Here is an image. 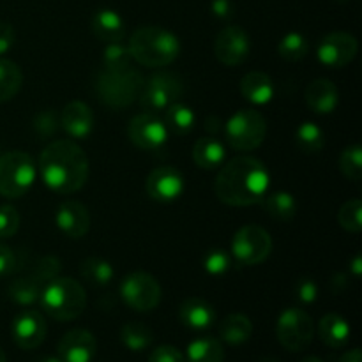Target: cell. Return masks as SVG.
Wrapping results in <instances>:
<instances>
[{
    "label": "cell",
    "instance_id": "1",
    "mask_svg": "<svg viewBox=\"0 0 362 362\" xmlns=\"http://www.w3.org/2000/svg\"><path fill=\"white\" fill-rule=\"evenodd\" d=\"M214 182L219 200L232 207H247L260 204L269 191L271 175L260 159L253 156H237L221 165Z\"/></svg>",
    "mask_w": 362,
    "mask_h": 362
},
{
    "label": "cell",
    "instance_id": "2",
    "mask_svg": "<svg viewBox=\"0 0 362 362\" xmlns=\"http://www.w3.org/2000/svg\"><path fill=\"white\" fill-rule=\"evenodd\" d=\"M37 172L46 187L59 194L76 193L88 179V159L73 140H55L39 156Z\"/></svg>",
    "mask_w": 362,
    "mask_h": 362
},
{
    "label": "cell",
    "instance_id": "3",
    "mask_svg": "<svg viewBox=\"0 0 362 362\" xmlns=\"http://www.w3.org/2000/svg\"><path fill=\"white\" fill-rule=\"evenodd\" d=\"M127 48L133 60L141 66L165 67L179 57L180 41L173 32L166 28L147 25L133 32Z\"/></svg>",
    "mask_w": 362,
    "mask_h": 362
},
{
    "label": "cell",
    "instance_id": "4",
    "mask_svg": "<svg viewBox=\"0 0 362 362\" xmlns=\"http://www.w3.org/2000/svg\"><path fill=\"white\" fill-rule=\"evenodd\" d=\"M42 311L57 322H73L87 308V293L80 281L69 276H57L46 283L39 297Z\"/></svg>",
    "mask_w": 362,
    "mask_h": 362
},
{
    "label": "cell",
    "instance_id": "5",
    "mask_svg": "<svg viewBox=\"0 0 362 362\" xmlns=\"http://www.w3.org/2000/svg\"><path fill=\"white\" fill-rule=\"evenodd\" d=\"M144 76L131 66L122 69H103L95 80V92L99 101L113 110L126 108L140 98L144 88Z\"/></svg>",
    "mask_w": 362,
    "mask_h": 362
},
{
    "label": "cell",
    "instance_id": "6",
    "mask_svg": "<svg viewBox=\"0 0 362 362\" xmlns=\"http://www.w3.org/2000/svg\"><path fill=\"white\" fill-rule=\"evenodd\" d=\"M223 129L230 147L239 152H250L260 147L262 141L265 140L267 120L258 110L240 108L226 120Z\"/></svg>",
    "mask_w": 362,
    "mask_h": 362
},
{
    "label": "cell",
    "instance_id": "7",
    "mask_svg": "<svg viewBox=\"0 0 362 362\" xmlns=\"http://www.w3.org/2000/svg\"><path fill=\"white\" fill-rule=\"evenodd\" d=\"M37 168L27 152L13 151L0 156V194L6 198H20L27 194L34 184Z\"/></svg>",
    "mask_w": 362,
    "mask_h": 362
},
{
    "label": "cell",
    "instance_id": "8",
    "mask_svg": "<svg viewBox=\"0 0 362 362\" xmlns=\"http://www.w3.org/2000/svg\"><path fill=\"white\" fill-rule=\"evenodd\" d=\"M272 251V237L264 226L246 225L237 230L230 244V255L240 267H251L267 260Z\"/></svg>",
    "mask_w": 362,
    "mask_h": 362
},
{
    "label": "cell",
    "instance_id": "9",
    "mask_svg": "<svg viewBox=\"0 0 362 362\" xmlns=\"http://www.w3.org/2000/svg\"><path fill=\"white\" fill-rule=\"evenodd\" d=\"M276 336L288 352H303L315 338L313 318L300 308H288L276 322Z\"/></svg>",
    "mask_w": 362,
    "mask_h": 362
},
{
    "label": "cell",
    "instance_id": "10",
    "mask_svg": "<svg viewBox=\"0 0 362 362\" xmlns=\"http://www.w3.org/2000/svg\"><path fill=\"white\" fill-rule=\"evenodd\" d=\"M184 94V85L179 76L172 73H156L144 83L140 105L147 113L165 112L170 105L179 101Z\"/></svg>",
    "mask_w": 362,
    "mask_h": 362
},
{
    "label": "cell",
    "instance_id": "11",
    "mask_svg": "<svg viewBox=\"0 0 362 362\" xmlns=\"http://www.w3.org/2000/svg\"><path fill=\"white\" fill-rule=\"evenodd\" d=\"M120 296L131 310L148 313L161 303V286L154 276L147 272H133L120 283Z\"/></svg>",
    "mask_w": 362,
    "mask_h": 362
},
{
    "label": "cell",
    "instance_id": "12",
    "mask_svg": "<svg viewBox=\"0 0 362 362\" xmlns=\"http://www.w3.org/2000/svg\"><path fill=\"white\" fill-rule=\"evenodd\" d=\"M357 49L359 42L356 35L349 32H331L318 42L317 59L329 69H341L356 59Z\"/></svg>",
    "mask_w": 362,
    "mask_h": 362
},
{
    "label": "cell",
    "instance_id": "13",
    "mask_svg": "<svg viewBox=\"0 0 362 362\" xmlns=\"http://www.w3.org/2000/svg\"><path fill=\"white\" fill-rule=\"evenodd\" d=\"M127 136L133 141V145H136L141 151L158 152L168 141V129L163 120L145 112L129 120Z\"/></svg>",
    "mask_w": 362,
    "mask_h": 362
},
{
    "label": "cell",
    "instance_id": "14",
    "mask_svg": "<svg viewBox=\"0 0 362 362\" xmlns=\"http://www.w3.org/2000/svg\"><path fill=\"white\" fill-rule=\"evenodd\" d=\"M216 57L225 66L233 67L243 64L250 57L251 39L247 32L239 25H228L216 35Z\"/></svg>",
    "mask_w": 362,
    "mask_h": 362
},
{
    "label": "cell",
    "instance_id": "15",
    "mask_svg": "<svg viewBox=\"0 0 362 362\" xmlns=\"http://www.w3.org/2000/svg\"><path fill=\"white\" fill-rule=\"evenodd\" d=\"M13 341L21 350H34L42 345L48 334V324L37 310H23L11 325Z\"/></svg>",
    "mask_w": 362,
    "mask_h": 362
},
{
    "label": "cell",
    "instance_id": "16",
    "mask_svg": "<svg viewBox=\"0 0 362 362\" xmlns=\"http://www.w3.org/2000/svg\"><path fill=\"white\" fill-rule=\"evenodd\" d=\"M147 194L156 202L170 204L184 193V175L173 166H158L147 177Z\"/></svg>",
    "mask_w": 362,
    "mask_h": 362
},
{
    "label": "cell",
    "instance_id": "17",
    "mask_svg": "<svg viewBox=\"0 0 362 362\" xmlns=\"http://www.w3.org/2000/svg\"><path fill=\"white\" fill-rule=\"evenodd\" d=\"M98 343L87 329H73L59 341V359L62 362H90L94 359Z\"/></svg>",
    "mask_w": 362,
    "mask_h": 362
},
{
    "label": "cell",
    "instance_id": "18",
    "mask_svg": "<svg viewBox=\"0 0 362 362\" xmlns=\"http://www.w3.org/2000/svg\"><path fill=\"white\" fill-rule=\"evenodd\" d=\"M55 223L66 237L81 239L90 230V212L80 202L67 200L57 209Z\"/></svg>",
    "mask_w": 362,
    "mask_h": 362
},
{
    "label": "cell",
    "instance_id": "19",
    "mask_svg": "<svg viewBox=\"0 0 362 362\" xmlns=\"http://www.w3.org/2000/svg\"><path fill=\"white\" fill-rule=\"evenodd\" d=\"M60 127L74 140H85L92 134L95 126V117L90 106L83 101H71L64 106L59 117Z\"/></svg>",
    "mask_w": 362,
    "mask_h": 362
},
{
    "label": "cell",
    "instance_id": "20",
    "mask_svg": "<svg viewBox=\"0 0 362 362\" xmlns=\"http://www.w3.org/2000/svg\"><path fill=\"white\" fill-rule=\"evenodd\" d=\"M304 99L310 106L311 112L320 113V115H329L338 108L339 90L329 78H315L310 81L304 90Z\"/></svg>",
    "mask_w": 362,
    "mask_h": 362
},
{
    "label": "cell",
    "instance_id": "21",
    "mask_svg": "<svg viewBox=\"0 0 362 362\" xmlns=\"http://www.w3.org/2000/svg\"><path fill=\"white\" fill-rule=\"evenodd\" d=\"M179 318L191 331H207L216 322V310L211 303L198 297L186 299L179 308Z\"/></svg>",
    "mask_w": 362,
    "mask_h": 362
},
{
    "label": "cell",
    "instance_id": "22",
    "mask_svg": "<svg viewBox=\"0 0 362 362\" xmlns=\"http://www.w3.org/2000/svg\"><path fill=\"white\" fill-rule=\"evenodd\" d=\"M90 28L95 37L103 42L122 41L126 35V25L122 16L113 9H99L92 14Z\"/></svg>",
    "mask_w": 362,
    "mask_h": 362
},
{
    "label": "cell",
    "instance_id": "23",
    "mask_svg": "<svg viewBox=\"0 0 362 362\" xmlns=\"http://www.w3.org/2000/svg\"><path fill=\"white\" fill-rule=\"evenodd\" d=\"M240 94L251 105H267L274 98V83L264 71H251L240 80Z\"/></svg>",
    "mask_w": 362,
    "mask_h": 362
},
{
    "label": "cell",
    "instance_id": "24",
    "mask_svg": "<svg viewBox=\"0 0 362 362\" xmlns=\"http://www.w3.org/2000/svg\"><path fill=\"white\" fill-rule=\"evenodd\" d=\"M318 336L329 349H343L350 339V325L339 315L327 313L318 324Z\"/></svg>",
    "mask_w": 362,
    "mask_h": 362
},
{
    "label": "cell",
    "instance_id": "25",
    "mask_svg": "<svg viewBox=\"0 0 362 362\" xmlns=\"http://www.w3.org/2000/svg\"><path fill=\"white\" fill-rule=\"evenodd\" d=\"M225 145L214 136H204L197 140L193 147V161L202 170H216L225 163Z\"/></svg>",
    "mask_w": 362,
    "mask_h": 362
},
{
    "label": "cell",
    "instance_id": "26",
    "mask_svg": "<svg viewBox=\"0 0 362 362\" xmlns=\"http://www.w3.org/2000/svg\"><path fill=\"white\" fill-rule=\"evenodd\" d=\"M262 205H264V211L276 221L288 223L296 218L297 202L293 194L288 193V191L279 189L272 191V193L267 191L265 197L262 198Z\"/></svg>",
    "mask_w": 362,
    "mask_h": 362
},
{
    "label": "cell",
    "instance_id": "27",
    "mask_svg": "<svg viewBox=\"0 0 362 362\" xmlns=\"http://www.w3.org/2000/svg\"><path fill=\"white\" fill-rule=\"evenodd\" d=\"M253 334V324L243 313H232L219 324V336L228 345H244Z\"/></svg>",
    "mask_w": 362,
    "mask_h": 362
},
{
    "label": "cell",
    "instance_id": "28",
    "mask_svg": "<svg viewBox=\"0 0 362 362\" xmlns=\"http://www.w3.org/2000/svg\"><path fill=\"white\" fill-rule=\"evenodd\" d=\"M42 288H45V285L32 272H28V274L20 276L14 281H11L7 293H9V299L13 303L20 304V306H32V304L39 303Z\"/></svg>",
    "mask_w": 362,
    "mask_h": 362
},
{
    "label": "cell",
    "instance_id": "29",
    "mask_svg": "<svg viewBox=\"0 0 362 362\" xmlns=\"http://www.w3.org/2000/svg\"><path fill=\"white\" fill-rule=\"evenodd\" d=\"M225 350L219 339L204 336L189 343L186 352V362H223Z\"/></svg>",
    "mask_w": 362,
    "mask_h": 362
},
{
    "label": "cell",
    "instance_id": "30",
    "mask_svg": "<svg viewBox=\"0 0 362 362\" xmlns=\"http://www.w3.org/2000/svg\"><path fill=\"white\" fill-rule=\"evenodd\" d=\"M120 341L131 352H141L154 341V332L144 322H127L120 329Z\"/></svg>",
    "mask_w": 362,
    "mask_h": 362
},
{
    "label": "cell",
    "instance_id": "31",
    "mask_svg": "<svg viewBox=\"0 0 362 362\" xmlns=\"http://www.w3.org/2000/svg\"><path fill=\"white\" fill-rule=\"evenodd\" d=\"M23 85V73L20 66L9 59L0 57V103H7L20 92Z\"/></svg>",
    "mask_w": 362,
    "mask_h": 362
},
{
    "label": "cell",
    "instance_id": "32",
    "mask_svg": "<svg viewBox=\"0 0 362 362\" xmlns=\"http://www.w3.org/2000/svg\"><path fill=\"white\" fill-rule=\"evenodd\" d=\"M197 117L189 106L182 105V103H173L165 110V126L166 129L172 131L175 134H186L194 127Z\"/></svg>",
    "mask_w": 362,
    "mask_h": 362
},
{
    "label": "cell",
    "instance_id": "33",
    "mask_svg": "<svg viewBox=\"0 0 362 362\" xmlns=\"http://www.w3.org/2000/svg\"><path fill=\"white\" fill-rule=\"evenodd\" d=\"M296 144L304 154H318L325 147V134L315 122H303L296 131Z\"/></svg>",
    "mask_w": 362,
    "mask_h": 362
},
{
    "label": "cell",
    "instance_id": "34",
    "mask_svg": "<svg viewBox=\"0 0 362 362\" xmlns=\"http://www.w3.org/2000/svg\"><path fill=\"white\" fill-rule=\"evenodd\" d=\"M80 274L81 278L87 279L88 283H94V285H108L110 281L115 276V271H113L112 264L103 258L90 257L85 258L80 264Z\"/></svg>",
    "mask_w": 362,
    "mask_h": 362
},
{
    "label": "cell",
    "instance_id": "35",
    "mask_svg": "<svg viewBox=\"0 0 362 362\" xmlns=\"http://www.w3.org/2000/svg\"><path fill=\"white\" fill-rule=\"evenodd\" d=\"M308 39L304 37L300 32H288L286 35H283L281 41L278 45V53L281 59L288 60V62H297V60H303L308 55Z\"/></svg>",
    "mask_w": 362,
    "mask_h": 362
},
{
    "label": "cell",
    "instance_id": "36",
    "mask_svg": "<svg viewBox=\"0 0 362 362\" xmlns=\"http://www.w3.org/2000/svg\"><path fill=\"white\" fill-rule=\"evenodd\" d=\"M129 48L122 41L106 42L103 49V69H122V67L131 66Z\"/></svg>",
    "mask_w": 362,
    "mask_h": 362
},
{
    "label": "cell",
    "instance_id": "37",
    "mask_svg": "<svg viewBox=\"0 0 362 362\" xmlns=\"http://www.w3.org/2000/svg\"><path fill=\"white\" fill-rule=\"evenodd\" d=\"M338 221L343 230L350 233H359L362 230V202L359 198L345 202L338 211Z\"/></svg>",
    "mask_w": 362,
    "mask_h": 362
},
{
    "label": "cell",
    "instance_id": "38",
    "mask_svg": "<svg viewBox=\"0 0 362 362\" xmlns=\"http://www.w3.org/2000/svg\"><path fill=\"white\" fill-rule=\"evenodd\" d=\"M339 170L346 179L357 180L362 179V148L361 145H350L339 156Z\"/></svg>",
    "mask_w": 362,
    "mask_h": 362
},
{
    "label": "cell",
    "instance_id": "39",
    "mask_svg": "<svg viewBox=\"0 0 362 362\" xmlns=\"http://www.w3.org/2000/svg\"><path fill=\"white\" fill-rule=\"evenodd\" d=\"M233 264L232 255L225 250H212L204 257V269L211 276H223L230 271Z\"/></svg>",
    "mask_w": 362,
    "mask_h": 362
},
{
    "label": "cell",
    "instance_id": "40",
    "mask_svg": "<svg viewBox=\"0 0 362 362\" xmlns=\"http://www.w3.org/2000/svg\"><path fill=\"white\" fill-rule=\"evenodd\" d=\"M60 269H62V264H60L59 258L53 257V255H46V257L39 258L37 264L34 265V269L30 272L42 285H46L52 279H55L57 276H60Z\"/></svg>",
    "mask_w": 362,
    "mask_h": 362
},
{
    "label": "cell",
    "instance_id": "41",
    "mask_svg": "<svg viewBox=\"0 0 362 362\" xmlns=\"http://www.w3.org/2000/svg\"><path fill=\"white\" fill-rule=\"evenodd\" d=\"M60 127L59 115L53 110H42L34 117V129L41 136V140L53 136Z\"/></svg>",
    "mask_w": 362,
    "mask_h": 362
},
{
    "label": "cell",
    "instance_id": "42",
    "mask_svg": "<svg viewBox=\"0 0 362 362\" xmlns=\"http://www.w3.org/2000/svg\"><path fill=\"white\" fill-rule=\"evenodd\" d=\"M20 230V214L13 205L0 207V239H11Z\"/></svg>",
    "mask_w": 362,
    "mask_h": 362
},
{
    "label": "cell",
    "instance_id": "43",
    "mask_svg": "<svg viewBox=\"0 0 362 362\" xmlns=\"http://www.w3.org/2000/svg\"><path fill=\"white\" fill-rule=\"evenodd\" d=\"M293 292H296V299L306 306L317 303L318 299V286L311 278H300L293 286Z\"/></svg>",
    "mask_w": 362,
    "mask_h": 362
},
{
    "label": "cell",
    "instance_id": "44",
    "mask_svg": "<svg viewBox=\"0 0 362 362\" xmlns=\"http://www.w3.org/2000/svg\"><path fill=\"white\" fill-rule=\"evenodd\" d=\"M148 362H186V357L177 346L161 345L152 350Z\"/></svg>",
    "mask_w": 362,
    "mask_h": 362
},
{
    "label": "cell",
    "instance_id": "45",
    "mask_svg": "<svg viewBox=\"0 0 362 362\" xmlns=\"http://www.w3.org/2000/svg\"><path fill=\"white\" fill-rule=\"evenodd\" d=\"M18 260L13 250L0 244V276H7L16 271Z\"/></svg>",
    "mask_w": 362,
    "mask_h": 362
},
{
    "label": "cell",
    "instance_id": "46",
    "mask_svg": "<svg viewBox=\"0 0 362 362\" xmlns=\"http://www.w3.org/2000/svg\"><path fill=\"white\" fill-rule=\"evenodd\" d=\"M14 41H16V32H14L13 25L7 21H0V55L9 52Z\"/></svg>",
    "mask_w": 362,
    "mask_h": 362
},
{
    "label": "cell",
    "instance_id": "47",
    "mask_svg": "<svg viewBox=\"0 0 362 362\" xmlns=\"http://www.w3.org/2000/svg\"><path fill=\"white\" fill-rule=\"evenodd\" d=\"M211 11L218 20H230L235 13V7L232 0H212Z\"/></svg>",
    "mask_w": 362,
    "mask_h": 362
},
{
    "label": "cell",
    "instance_id": "48",
    "mask_svg": "<svg viewBox=\"0 0 362 362\" xmlns=\"http://www.w3.org/2000/svg\"><path fill=\"white\" fill-rule=\"evenodd\" d=\"M205 129L211 131L212 134H216L218 131H221L223 129L221 119H218V117H214V115L207 117V120H205Z\"/></svg>",
    "mask_w": 362,
    "mask_h": 362
},
{
    "label": "cell",
    "instance_id": "49",
    "mask_svg": "<svg viewBox=\"0 0 362 362\" xmlns=\"http://www.w3.org/2000/svg\"><path fill=\"white\" fill-rule=\"evenodd\" d=\"M339 362H362V354L359 349H352L339 359Z\"/></svg>",
    "mask_w": 362,
    "mask_h": 362
},
{
    "label": "cell",
    "instance_id": "50",
    "mask_svg": "<svg viewBox=\"0 0 362 362\" xmlns=\"http://www.w3.org/2000/svg\"><path fill=\"white\" fill-rule=\"evenodd\" d=\"M350 271H352L354 278H359V276L362 274V258L359 257V255H356V257H354V260L350 262Z\"/></svg>",
    "mask_w": 362,
    "mask_h": 362
},
{
    "label": "cell",
    "instance_id": "51",
    "mask_svg": "<svg viewBox=\"0 0 362 362\" xmlns=\"http://www.w3.org/2000/svg\"><path fill=\"white\" fill-rule=\"evenodd\" d=\"M300 362H324V361H320L318 357H315V356H310V357H304Z\"/></svg>",
    "mask_w": 362,
    "mask_h": 362
},
{
    "label": "cell",
    "instance_id": "52",
    "mask_svg": "<svg viewBox=\"0 0 362 362\" xmlns=\"http://www.w3.org/2000/svg\"><path fill=\"white\" fill-rule=\"evenodd\" d=\"M37 362H62V361L57 359V357H42V359H39Z\"/></svg>",
    "mask_w": 362,
    "mask_h": 362
},
{
    "label": "cell",
    "instance_id": "53",
    "mask_svg": "<svg viewBox=\"0 0 362 362\" xmlns=\"http://www.w3.org/2000/svg\"><path fill=\"white\" fill-rule=\"evenodd\" d=\"M258 362H279V361H276L274 357H264V359H260Z\"/></svg>",
    "mask_w": 362,
    "mask_h": 362
},
{
    "label": "cell",
    "instance_id": "54",
    "mask_svg": "<svg viewBox=\"0 0 362 362\" xmlns=\"http://www.w3.org/2000/svg\"><path fill=\"white\" fill-rule=\"evenodd\" d=\"M0 362H7V357H6V354H4L2 349H0Z\"/></svg>",
    "mask_w": 362,
    "mask_h": 362
},
{
    "label": "cell",
    "instance_id": "55",
    "mask_svg": "<svg viewBox=\"0 0 362 362\" xmlns=\"http://www.w3.org/2000/svg\"><path fill=\"white\" fill-rule=\"evenodd\" d=\"M336 2H339V4H345V2H350V0H336Z\"/></svg>",
    "mask_w": 362,
    "mask_h": 362
}]
</instances>
